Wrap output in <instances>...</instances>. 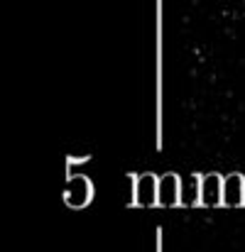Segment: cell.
<instances>
[{
  "instance_id": "obj_1",
  "label": "cell",
  "mask_w": 245,
  "mask_h": 252,
  "mask_svg": "<svg viewBox=\"0 0 245 252\" xmlns=\"http://www.w3.org/2000/svg\"><path fill=\"white\" fill-rule=\"evenodd\" d=\"M91 198H93V184H91V179L76 174V176H71V179L67 181L64 201H67L69 208L81 211V208H86V206L91 203Z\"/></svg>"
},
{
  "instance_id": "obj_4",
  "label": "cell",
  "mask_w": 245,
  "mask_h": 252,
  "mask_svg": "<svg viewBox=\"0 0 245 252\" xmlns=\"http://www.w3.org/2000/svg\"><path fill=\"white\" fill-rule=\"evenodd\" d=\"M223 206L226 208H243L245 206V174L231 171L223 179Z\"/></svg>"
},
{
  "instance_id": "obj_5",
  "label": "cell",
  "mask_w": 245,
  "mask_h": 252,
  "mask_svg": "<svg viewBox=\"0 0 245 252\" xmlns=\"http://www.w3.org/2000/svg\"><path fill=\"white\" fill-rule=\"evenodd\" d=\"M179 189H181V176L174 171H167L160 176V189H157V206L174 208L179 206Z\"/></svg>"
},
{
  "instance_id": "obj_6",
  "label": "cell",
  "mask_w": 245,
  "mask_h": 252,
  "mask_svg": "<svg viewBox=\"0 0 245 252\" xmlns=\"http://www.w3.org/2000/svg\"><path fill=\"white\" fill-rule=\"evenodd\" d=\"M179 206L181 208L201 206V174H186V176H181Z\"/></svg>"
},
{
  "instance_id": "obj_2",
  "label": "cell",
  "mask_w": 245,
  "mask_h": 252,
  "mask_svg": "<svg viewBox=\"0 0 245 252\" xmlns=\"http://www.w3.org/2000/svg\"><path fill=\"white\" fill-rule=\"evenodd\" d=\"M157 189H160V176L155 174H138L135 186H133V201L140 208H152L157 206Z\"/></svg>"
},
{
  "instance_id": "obj_3",
  "label": "cell",
  "mask_w": 245,
  "mask_h": 252,
  "mask_svg": "<svg viewBox=\"0 0 245 252\" xmlns=\"http://www.w3.org/2000/svg\"><path fill=\"white\" fill-rule=\"evenodd\" d=\"M223 174L209 171L201 176V206L204 208H221L223 206Z\"/></svg>"
}]
</instances>
